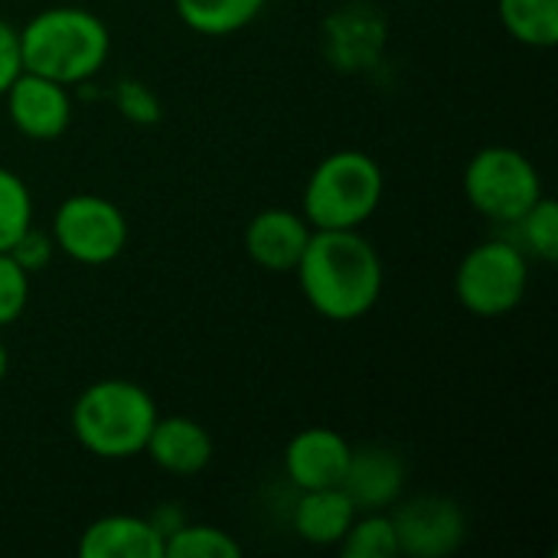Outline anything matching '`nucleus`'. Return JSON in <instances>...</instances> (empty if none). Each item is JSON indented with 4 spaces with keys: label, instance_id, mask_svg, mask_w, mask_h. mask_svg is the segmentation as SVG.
<instances>
[{
    "label": "nucleus",
    "instance_id": "18",
    "mask_svg": "<svg viewBox=\"0 0 558 558\" xmlns=\"http://www.w3.org/2000/svg\"><path fill=\"white\" fill-rule=\"evenodd\" d=\"M340 556L343 558H396L399 556V539L389 510L386 513H356L353 526L340 539Z\"/></svg>",
    "mask_w": 558,
    "mask_h": 558
},
{
    "label": "nucleus",
    "instance_id": "2",
    "mask_svg": "<svg viewBox=\"0 0 558 558\" xmlns=\"http://www.w3.org/2000/svg\"><path fill=\"white\" fill-rule=\"evenodd\" d=\"M16 36L23 72H36L62 85L95 78L111 52V33L105 20L82 7H49L26 20Z\"/></svg>",
    "mask_w": 558,
    "mask_h": 558
},
{
    "label": "nucleus",
    "instance_id": "3",
    "mask_svg": "<svg viewBox=\"0 0 558 558\" xmlns=\"http://www.w3.org/2000/svg\"><path fill=\"white\" fill-rule=\"evenodd\" d=\"M157 422V402L131 379H98L72 405L75 441L101 461H128L144 454Z\"/></svg>",
    "mask_w": 558,
    "mask_h": 558
},
{
    "label": "nucleus",
    "instance_id": "20",
    "mask_svg": "<svg viewBox=\"0 0 558 558\" xmlns=\"http://www.w3.org/2000/svg\"><path fill=\"white\" fill-rule=\"evenodd\" d=\"M33 226V196L29 186L0 167V252H7Z\"/></svg>",
    "mask_w": 558,
    "mask_h": 558
},
{
    "label": "nucleus",
    "instance_id": "21",
    "mask_svg": "<svg viewBox=\"0 0 558 558\" xmlns=\"http://www.w3.org/2000/svg\"><path fill=\"white\" fill-rule=\"evenodd\" d=\"M517 229H520V239L526 245L523 252H533V258H539L546 265L558 262V206L549 196H543L517 222Z\"/></svg>",
    "mask_w": 558,
    "mask_h": 558
},
{
    "label": "nucleus",
    "instance_id": "14",
    "mask_svg": "<svg viewBox=\"0 0 558 558\" xmlns=\"http://www.w3.org/2000/svg\"><path fill=\"white\" fill-rule=\"evenodd\" d=\"M82 558H163V539L147 517L111 513L88 523L78 536Z\"/></svg>",
    "mask_w": 558,
    "mask_h": 558
},
{
    "label": "nucleus",
    "instance_id": "9",
    "mask_svg": "<svg viewBox=\"0 0 558 558\" xmlns=\"http://www.w3.org/2000/svg\"><path fill=\"white\" fill-rule=\"evenodd\" d=\"M13 128L29 141H56L69 131L72 98L69 85L36 72H20L3 92Z\"/></svg>",
    "mask_w": 558,
    "mask_h": 558
},
{
    "label": "nucleus",
    "instance_id": "22",
    "mask_svg": "<svg viewBox=\"0 0 558 558\" xmlns=\"http://www.w3.org/2000/svg\"><path fill=\"white\" fill-rule=\"evenodd\" d=\"M29 304V275L10 258V252H0V330L16 324Z\"/></svg>",
    "mask_w": 558,
    "mask_h": 558
},
{
    "label": "nucleus",
    "instance_id": "10",
    "mask_svg": "<svg viewBox=\"0 0 558 558\" xmlns=\"http://www.w3.org/2000/svg\"><path fill=\"white\" fill-rule=\"evenodd\" d=\"M350 441L333 428H304L284 448V474L294 490L340 487L350 464Z\"/></svg>",
    "mask_w": 558,
    "mask_h": 558
},
{
    "label": "nucleus",
    "instance_id": "23",
    "mask_svg": "<svg viewBox=\"0 0 558 558\" xmlns=\"http://www.w3.org/2000/svg\"><path fill=\"white\" fill-rule=\"evenodd\" d=\"M10 258L33 278V275H39L49 262H52V255H56V242H52V235L49 232H43V229H26L10 248Z\"/></svg>",
    "mask_w": 558,
    "mask_h": 558
},
{
    "label": "nucleus",
    "instance_id": "7",
    "mask_svg": "<svg viewBox=\"0 0 558 558\" xmlns=\"http://www.w3.org/2000/svg\"><path fill=\"white\" fill-rule=\"evenodd\" d=\"M49 235L65 258L78 265H108L128 245V219L98 193H72L59 203Z\"/></svg>",
    "mask_w": 558,
    "mask_h": 558
},
{
    "label": "nucleus",
    "instance_id": "12",
    "mask_svg": "<svg viewBox=\"0 0 558 558\" xmlns=\"http://www.w3.org/2000/svg\"><path fill=\"white\" fill-rule=\"evenodd\" d=\"M340 490L353 500L356 513H386L402 500L405 461L389 448H353Z\"/></svg>",
    "mask_w": 558,
    "mask_h": 558
},
{
    "label": "nucleus",
    "instance_id": "27",
    "mask_svg": "<svg viewBox=\"0 0 558 558\" xmlns=\"http://www.w3.org/2000/svg\"><path fill=\"white\" fill-rule=\"evenodd\" d=\"M7 366H10V356H7V347H3V340H0V383H3V376H7Z\"/></svg>",
    "mask_w": 558,
    "mask_h": 558
},
{
    "label": "nucleus",
    "instance_id": "11",
    "mask_svg": "<svg viewBox=\"0 0 558 558\" xmlns=\"http://www.w3.org/2000/svg\"><path fill=\"white\" fill-rule=\"evenodd\" d=\"M311 235H314V226L301 213L275 206V209H262L258 216L248 219L245 252L258 268H265L271 275H288L298 268Z\"/></svg>",
    "mask_w": 558,
    "mask_h": 558
},
{
    "label": "nucleus",
    "instance_id": "1",
    "mask_svg": "<svg viewBox=\"0 0 558 558\" xmlns=\"http://www.w3.org/2000/svg\"><path fill=\"white\" fill-rule=\"evenodd\" d=\"M294 271L307 304L337 324L366 317L383 298V258L360 229H314Z\"/></svg>",
    "mask_w": 558,
    "mask_h": 558
},
{
    "label": "nucleus",
    "instance_id": "15",
    "mask_svg": "<svg viewBox=\"0 0 558 558\" xmlns=\"http://www.w3.org/2000/svg\"><path fill=\"white\" fill-rule=\"evenodd\" d=\"M353 520L356 507L340 487L301 490V500L294 507V533L311 546H340Z\"/></svg>",
    "mask_w": 558,
    "mask_h": 558
},
{
    "label": "nucleus",
    "instance_id": "6",
    "mask_svg": "<svg viewBox=\"0 0 558 558\" xmlns=\"http://www.w3.org/2000/svg\"><path fill=\"white\" fill-rule=\"evenodd\" d=\"M526 288L530 258L520 245L507 239L474 245L454 271L458 301L477 317H504L517 311L526 298Z\"/></svg>",
    "mask_w": 558,
    "mask_h": 558
},
{
    "label": "nucleus",
    "instance_id": "25",
    "mask_svg": "<svg viewBox=\"0 0 558 558\" xmlns=\"http://www.w3.org/2000/svg\"><path fill=\"white\" fill-rule=\"evenodd\" d=\"M20 72H23V65H20V36L7 20H0V98H3V92L10 88V82Z\"/></svg>",
    "mask_w": 558,
    "mask_h": 558
},
{
    "label": "nucleus",
    "instance_id": "16",
    "mask_svg": "<svg viewBox=\"0 0 558 558\" xmlns=\"http://www.w3.org/2000/svg\"><path fill=\"white\" fill-rule=\"evenodd\" d=\"M173 7L193 33L232 36L262 13L265 0H173Z\"/></svg>",
    "mask_w": 558,
    "mask_h": 558
},
{
    "label": "nucleus",
    "instance_id": "19",
    "mask_svg": "<svg viewBox=\"0 0 558 558\" xmlns=\"http://www.w3.org/2000/svg\"><path fill=\"white\" fill-rule=\"evenodd\" d=\"M242 546L232 533L209 523H183L173 536L163 539V558H239Z\"/></svg>",
    "mask_w": 558,
    "mask_h": 558
},
{
    "label": "nucleus",
    "instance_id": "8",
    "mask_svg": "<svg viewBox=\"0 0 558 558\" xmlns=\"http://www.w3.org/2000/svg\"><path fill=\"white\" fill-rule=\"evenodd\" d=\"M399 556L445 558L454 556L468 539V517L464 510L441 494H422L389 510Z\"/></svg>",
    "mask_w": 558,
    "mask_h": 558
},
{
    "label": "nucleus",
    "instance_id": "24",
    "mask_svg": "<svg viewBox=\"0 0 558 558\" xmlns=\"http://www.w3.org/2000/svg\"><path fill=\"white\" fill-rule=\"evenodd\" d=\"M114 101H118V111H121L128 121H134V124H154V121L160 118V101H157V95H154L144 82L124 78V82L118 85Z\"/></svg>",
    "mask_w": 558,
    "mask_h": 558
},
{
    "label": "nucleus",
    "instance_id": "5",
    "mask_svg": "<svg viewBox=\"0 0 558 558\" xmlns=\"http://www.w3.org/2000/svg\"><path fill=\"white\" fill-rule=\"evenodd\" d=\"M464 196L484 219L517 226L546 193L536 163L504 144L484 147L464 170Z\"/></svg>",
    "mask_w": 558,
    "mask_h": 558
},
{
    "label": "nucleus",
    "instance_id": "13",
    "mask_svg": "<svg viewBox=\"0 0 558 558\" xmlns=\"http://www.w3.org/2000/svg\"><path fill=\"white\" fill-rule=\"evenodd\" d=\"M144 454L167 474L193 477L206 471L213 461V435L186 415H167V418L157 415Z\"/></svg>",
    "mask_w": 558,
    "mask_h": 558
},
{
    "label": "nucleus",
    "instance_id": "4",
    "mask_svg": "<svg viewBox=\"0 0 558 558\" xmlns=\"http://www.w3.org/2000/svg\"><path fill=\"white\" fill-rule=\"evenodd\" d=\"M383 193L386 177L369 154L337 150L311 170L301 216L314 229H360L379 209Z\"/></svg>",
    "mask_w": 558,
    "mask_h": 558
},
{
    "label": "nucleus",
    "instance_id": "17",
    "mask_svg": "<svg viewBox=\"0 0 558 558\" xmlns=\"http://www.w3.org/2000/svg\"><path fill=\"white\" fill-rule=\"evenodd\" d=\"M504 29L533 49H553L558 43V0H497Z\"/></svg>",
    "mask_w": 558,
    "mask_h": 558
},
{
    "label": "nucleus",
    "instance_id": "26",
    "mask_svg": "<svg viewBox=\"0 0 558 558\" xmlns=\"http://www.w3.org/2000/svg\"><path fill=\"white\" fill-rule=\"evenodd\" d=\"M147 520H150V526L160 533V539L173 536V533L186 523V517H183V510H180V507H160V510H157V513H150Z\"/></svg>",
    "mask_w": 558,
    "mask_h": 558
}]
</instances>
